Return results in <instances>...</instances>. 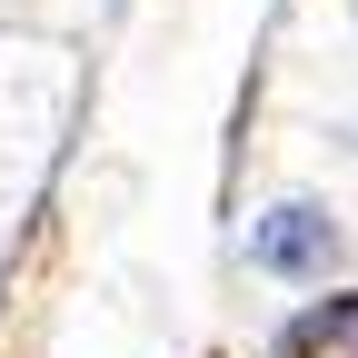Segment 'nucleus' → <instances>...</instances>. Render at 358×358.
<instances>
[{"instance_id": "obj_1", "label": "nucleus", "mask_w": 358, "mask_h": 358, "mask_svg": "<svg viewBox=\"0 0 358 358\" xmlns=\"http://www.w3.org/2000/svg\"><path fill=\"white\" fill-rule=\"evenodd\" d=\"M348 259H358V219L338 189H268L239 219V268L268 289H329Z\"/></svg>"}, {"instance_id": "obj_2", "label": "nucleus", "mask_w": 358, "mask_h": 358, "mask_svg": "<svg viewBox=\"0 0 358 358\" xmlns=\"http://www.w3.org/2000/svg\"><path fill=\"white\" fill-rule=\"evenodd\" d=\"M279 358H358V289H329L279 319V338H268Z\"/></svg>"}]
</instances>
